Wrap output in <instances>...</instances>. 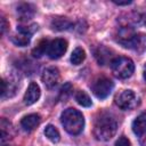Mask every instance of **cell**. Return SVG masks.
<instances>
[{
  "mask_svg": "<svg viewBox=\"0 0 146 146\" xmlns=\"http://www.w3.org/2000/svg\"><path fill=\"white\" fill-rule=\"evenodd\" d=\"M116 121L107 113H100L94 125V135L98 140H110L116 132Z\"/></svg>",
  "mask_w": 146,
  "mask_h": 146,
  "instance_id": "1",
  "label": "cell"
},
{
  "mask_svg": "<svg viewBox=\"0 0 146 146\" xmlns=\"http://www.w3.org/2000/svg\"><path fill=\"white\" fill-rule=\"evenodd\" d=\"M64 129L71 135H78L82 131L84 125V119L81 112L75 108H67L62 113L60 116Z\"/></svg>",
  "mask_w": 146,
  "mask_h": 146,
  "instance_id": "2",
  "label": "cell"
},
{
  "mask_svg": "<svg viewBox=\"0 0 146 146\" xmlns=\"http://www.w3.org/2000/svg\"><path fill=\"white\" fill-rule=\"evenodd\" d=\"M111 70L115 78L117 79H128L132 75L135 65L133 62L124 56H120L114 58L111 62Z\"/></svg>",
  "mask_w": 146,
  "mask_h": 146,
  "instance_id": "3",
  "label": "cell"
},
{
  "mask_svg": "<svg viewBox=\"0 0 146 146\" xmlns=\"http://www.w3.org/2000/svg\"><path fill=\"white\" fill-rule=\"evenodd\" d=\"M115 104L124 111L132 110L137 106L138 99L132 90H122L115 97Z\"/></svg>",
  "mask_w": 146,
  "mask_h": 146,
  "instance_id": "4",
  "label": "cell"
},
{
  "mask_svg": "<svg viewBox=\"0 0 146 146\" xmlns=\"http://www.w3.org/2000/svg\"><path fill=\"white\" fill-rule=\"evenodd\" d=\"M112 89H113V82L107 78H99L91 86V90L94 95L100 99L106 98L111 94Z\"/></svg>",
  "mask_w": 146,
  "mask_h": 146,
  "instance_id": "5",
  "label": "cell"
},
{
  "mask_svg": "<svg viewBox=\"0 0 146 146\" xmlns=\"http://www.w3.org/2000/svg\"><path fill=\"white\" fill-rule=\"evenodd\" d=\"M67 49V42L64 39H55L48 44L47 55L51 59H57L62 57Z\"/></svg>",
  "mask_w": 146,
  "mask_h": 146,
  "instance_id": "6",
  "label": "cell"
},
{
  "mask_svg": "<svg viewBox=\"0 0 146 146\" xmlns=\"http://www.w3.org/2000/svg\"><path fill=\"white\" fill-rule=\"evenodd\" d=\"M59 79H60L59 71H58V68L55 67V66L47 67V68L43 71V73H42V82L44 83V86H46L48 89L55 88V87L58 84Z\"/></svg>",
  "mask_w": 146,
  "mask_h": 146,
  "instance_id": "7",
  "label": "cell"
},
{
  "mask_svg": "<svg viewBox=\"0 0 146 146\" xmlns=\"http://www.w3.org/2000/svg\"><path fill=\"white\" fill-rule=\"evenodd\" d=\"M40 97V88L35 82H31L24 95V103L26 105L34 104Z\"/></svg>",
  "mask_w": 146,
  "mask_h": 146,
  "instance_id": "8",
  "label": "cell"
},
{
  "mask_svg": "<svg viewBox=\"0 0 146 146\" xmlns=\"http://www.w3.org/2000/svg\"><path fill=\"white\" fill-rule=\"evenodd\" d=\"M40 115L38 114H30L22 119L21 125L25 131H33L39 124H40Z\"/></svg>",
  "mask_w": 146,
  "mask_h": 146,
  "instance_id": "9",
  "label": "cell"
},
{
  "mask_svg": "<svg viewBox=\"0 0 146 146\" xmlns=\"http://www.w3.org/2000/svg\"><path fill=\"white\" fill-rule=\"evenodd\" d=\"M128 48H131L137 52H144L146 50V35L141 34V33L135 34V36Z\"/></svg>",
  "mask_w": 146,
  "mask_h": 146,
  "instance_id": "10",
  "label": "cell"
},
{
  "mask_svg": "<svg viewBox=\"0 0 146 146\" xmlns=\"http://www.w3.org/2000/svg\"><path fill=\"white\" fill-rule=\"evenodd\" d=\"M132 130L137 136H141L146 132V113H141L133 120Z\"/></svg>",
  "mask_w": 146,
  "mask_h": 146,
  "instance_id": "11",
  "label": "cell"
},
{
  "mask_svg": "<svg viewBox=\"0 0 146 146\" xmlns=\"http://www.w3.org/2000/svg\"><path fill=\"white\" fill-rule=\"evenodd\" d=\"M17 13H18L21 19H29L34 14V7L30 3H21L17 7Z\"/></svg>",
  "mask_w": 146,
  "mask_h": 146,
  "instance_id": "12",
  "label": "cell"
},
{
  "mask_svg": "<svg viewBox=\"0 0 146 146\" xmlns=\"http://www.w3.org/2000/svg\"><path fill=\"white\" fill-rule=\"evenodd\" d=\"M17 31H18V33L13 36V42L17 46H21V47H24V46L29 44L30 40H31V34L27 33V32L21 31V30H17Z\"/></svg>",
  "mask_w": 146,
  "mask_h": 146,
  "instance_id": "13",
  "label": "cell"
},
{
  "mask_svg": "<svg viewBox=\"0 0 146 146\" xmlns=\"http://www.w3.org/2000/svg\"><path fill=\"white\" fill-rule=\"evenodd\" d=\"M110 54H111V51H110L107 48L103 47V46H99V47L95 50V57L97 58L98 63L102 64V65H105V64L110 60V56H111Z\"/></svg>",
  "mask_w": 146,
  "mask_h": 146,
  "instance_id": "14",
  "label": "cell"
},
{
  "mask_svg": "<svg viewBox=\"0 0 146 146\" xmlns=\"http://www.w3.org/2000/svg\"><path fill=\"white\" fill-rule=\"evenodd\" d=\"M71 22L65 18V17H56L51 21V26L54 30H57V31H64V30H67L70 26H71Z\"/></svg>",
  "mask_w": 146,
  "mask_h": 146,
  "instance_id": "15",
  "label": "cell"
},
{
  "mask_svg": "<svg viewBox=\"0 0 146 146\" xmlns=\"http://www.w3.org/2000/svg\"><path fill=\"white\" fill-rule=\"evenodd\" d=\"M75 100L78 102V104H80L83 107H89L91 106V99L88 96V94L83 90H79L75 94Z\"/></svg>",
  "mask_w": 146,
  "mask_h": 146,
  "instance_id": "16",
  "label": "cell"
},
{
  "mask_svg": "<svg viewBox=\"0 0 146 146\" xmlns=\"http://www.w3.org/2000/svg\"><path fill=\"white\" fill-rule=\"evenodd\" d=\"M84 58H86V52H84V50H83L82 48H80V47L75 48V49L73 50L72 55H71V62H72V64H74V65L81 64V63L84 60Z\"/></svg>",
  "mask_w": 146,
  "mask_h": 146,
  "instance_id": "17",
  "label": "cell"
},
{
  "mask_svg": "<svg viewBox=\"0 0 146 146\" xmlns=\"http://www.w3.org/2000/svg\"><path fill=\"white\" fill-rule=\"evenodd\" d=\"M44 135H46V137H47L49 140H51L52 143H58L59 139H60V136H59L58 130H57L54 125H51V124H49V125L46 127V129H44Z\"/></svg>",
  "mask_w": 146,
  "mask_h": 146,
  "instance_id": "18",
  "label": "cell"
},
{
  "mask_svg": "<svg viewBox=\"0 0 146 146\" xmlns=\"http://www.w3.org/2000/svg\"><path fill=\"white\" fill-rule=\"evenodd\" d=\"M48 41L47 40H42L40 41V43L36 46V48L33 49V56L34 57H40L42 56L43 54L47 52V49H48Z\"/></svg>",
  "mask_w": 146,
  "mask_h": 146,
  "instance_id": "19",
  "label": "cell"
},
{
  "mask_svg": "<svg viewBox=\"0 0 146 146\" xmlns=\"http://www.w3.org/2000/svg\"><path fill=\"white\" fill-rule=\"evenodd\" d=\"M71 91H72V86H71V83H68V82L65 83V84L62 87V89H60L59 98H60L62 100H66V99L70 97Z\"/></svg>",
  "mask_w": 146,
  "mask_h": 146,
  "instance_id": "20",
  "label": "cell"
},
{
  "mask_svg": "<svg viewBox=\"0 0 146 146\" xmlns=\"http://www.w3.org/2000/svg\"><path fill=\"white\" fill-rule=\"evenodd\" d=\"M115 146H131V144H130V141H129V139H128L127 137L122 136V137H120V138L116 140Z\"/></svg>",
  "mask_w": 146,
  "mask_h": 146,
  "instance_id": "21",
  "label": "cell"
},
{
  "mask_svg": "<svg viewBox=\"0 0 146 146\" xmlns=\"http://www.w3.org/2000/svg\"><path fill=\"white\" fill-rule=\"evenodd\" d=\"M113 2H114L115 5H117V6H128V5H130L132 1H130V0H127V1H116V0H113Z\"/></svg>",
  "mask_w": 146,
  "mask_h": 146,
  "instance_id": "22",
  "label": "cell"
},
{
  "mask_svg": "<svg viewBox=\"0 0 146 146\" xmlns=\"http://www.w3.org/2000/svg\"><path fill=\"white\" fill-rule=\"evenodd\" d=\"M1 22H2V25H1V32L3 33V32H5V30H6V19H5V18H2V19H1Z\"/></svg>",
  "mask_w": 146,
  "mask_h": 146,
  "instance_id": "23",
  "label": "cell"
},
{
  "mask_svg": "<svg viewBox=\"0 0 146 146\" xmlns=\"http://www.w3.org/2000/svg\"><path fill=\"white\" fill-rule=\"evenodd\" d=\"M141 146H146V137L141 140Z\"/></svg>",
  "mask_w": 146,
  "mask_h": 146,
  "instance_id": "24",
  "label": "cell"
},
{
  "mask_svg": "<svg viewBox=\"0 0 146 146\" xmlns=\"http://www.w3.org/2000/svg\"><path fill=\"white\" fill-rule=\"evenodd\" d=\"M144 79H145V81H146V66H145V68H144Z\"/></svg>",
  "mask_w": 146,
  "mask_h": 146,
  "instance_id": "25",
  "label": "cell"
},
{
  "mask_svg": "<svg viewBox=\"0 0 146 146\" xmlns=\"http://www.w3.org/2000/svg\"><path fill=\"white\" fill-rule=\"evenodd\" d=\"M144 21H145V24H146V15H145V18H144Z\"/></svg>",
  "mask_w": 146,
  "mask_h": 146,
  "instance_id": "26",
  "label": "cell"
},
{
  "mask_svg": "<svg viewBox=\"0 0 146 146\" xmlns=\"http://www.w3.org/2000/svg\"><path fill=\"white\" fill-rule=\"evenodd\" d=\"M3 146H6V145H3Z\"/></svg>",
  "mask_w": 146,
  "mask_h": 146,
  "instance_id": "27",
  "label": "cell"
}]
</instances>
